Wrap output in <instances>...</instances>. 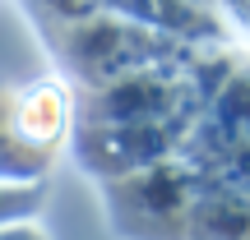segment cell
I'll return each instance as SVG.
<instances>
[{"instance_id": "6da1fadb", "label": "cell", "mask_w": 250, "mask_h": 240, "mask_svg": "<svg viewBox=\"0 0 250 240\" xmlns=\"http://www.w3.org/2000/svg\"><path fill=\"white\" fill-rule=\"evenodd\" d=\"M111 194V213H116V226L134 240H186L190 236V194L176 180V171H134V176H121Z\"/></svg>"}, {"instance_id": "7a4b0ae2", "label": "cell", "mask_w": 250, "mask_h": 240, "mask_svg": "<svg viewBox=\"0 0 250 240\" xmlns=\"http://www.w3.org/2000/svg\"><path fill=\"white\" fill-rule=\"evenodd\" d=\"M19 129L42 152H51V157L61 152V139L70 129V97L56 79H37L19 88Z\"/></svg>"}, {"instance_id": "3957f363", "label": "cell", "mask_w": 250, "mask_h": 240, "mask_svg": "<svg viewBox=\"0 0 250 240\" xmlns=\"http://www.w3.org/2000/svg\"><path fill=\"white\" fill-rule=\"evenodd\" d=\"M51 162H56L51 152L28 143V134L19 129V88H5V83H0V180L42 185Z\"/></svg>"}, {"instance_id": "277c9868", "label": "cell", "mask_w": 250, "mask_h": 240, "mask_svg": "<svg viewBox=\"0 0 250 240\" xmlns=\"http://www.w3.org/2000/svg\"><path fill=\"white\" fill-rule=\"evenodd\" d=\"M37 203H42V185H14V180H0V226L33 217Z\"/></svg>"}, {"instance_id": "5b68a950", "label": "cell", "mask_w": 250, "mask_h": 240, "mask_svg": "<svg viewBox=\"0 0 250 240\" xmlns=\"http://www.w3.org/2000/svg\"><path fill=\"white\" fill-rule=\"evenodd\" d=\"M0 240H46V231L33 222V217H23V222H9V226H0Z\"/></svg>"}]
</instances>
